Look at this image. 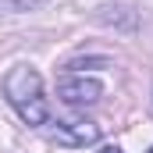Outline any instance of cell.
Returning <instances> with one entry per match:
<instances>
[{
	"instance_id": "cell-4",
	"label": "cell",
	"mask_w": 153,
	"mask_h": 153,
	"mask_svg": "<svg viewBox=\"0 0 153 153\" xmlns=\"http://www.w3.org/2000/svg\"><path fill=\"white\" fill-rule=\"evenodd\" d=\"M64 68L68 71H75V68H111V57H71Z\"/></svg>"
},
{
	"instance_id": "cell-3",
	"label": "cell",
	"mask_w": 153,
	"mask_h": 153,
	"mask_svg": "<svg viewBox=\"0 0 153 153\" xmlns=\"http://www.w3.org/2000/svg\"><path fill=\"white\" fill-rule=\"evenodd\" d=\"M103 96V85L100 78H89V75H64L57 82V100L68 103V107H93L100 103Z\"/></svg>"
},
{
	"instance_id": "cell-1",
	"label": "cell",
	"mask_w": 153,
	"mask_h": 153,
	"mask_svg": "<svg viewBox=\"0 0 153 153\" xmlns=\"http://www.w3.org/2000/svg\"><path fill=\"white\" fill-rule=\"evenodd\" d=\"M4 96L18 111V117L32 128H43L50 121V103L43 96V75L32 64H14L4 75Z\"/></svg>"
},
{
	"instance_id": "cell-2",
	"label": "cell",
	"mask_w": 153,
	"mask_h": 153,
	"mask_svg": "<svg viewBox=\"0 0 153 153\" xmlns=\"http://www.w3.org/2000/svg\"><path fill=\"white\" fill-rule=\"evenodd\" d=\"M46 139L57 143V146H93L100 139V125L96 121H85V117H75V121H46Z\"/></svg>"
},
{
	"instance_id": "cell-5",
	"label": "cell",
	"mask_w": 153,
	"mask_h": 153,
	"mask_svg": "<svg viewBox=\"0 0 153 153\" xmlns=\"http://www.w3.org/2000/svg\"><path fill=\"white\" fill-rule=\"evenodd\" d=\"M100 153H121V146H103Z\"/></svg>"
},
{
	"instance_id": "cell-6",
	"label": "cell",
	"mask_w": 153,
	"mask_h": 153,
	"mask_svg": "<svg viewBox=\"0 0 153 153\" xmlns=\"http://www.w3.org/2000/svg\"><path fill=\"white\" fill-rule=\"evenodd\" d=\"M150 153H153V146H150Z\"/></svg>"
}]
</instances>
